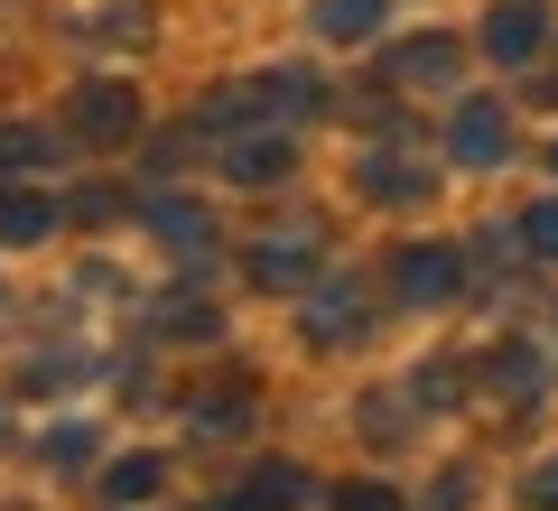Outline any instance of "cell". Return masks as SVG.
I'll return each mask as SVG.
<instances>
[{
  "label": "cell",
  "instance_id": "cell-6",
  "mask_svg": "<svg viewBox=\"0 0 558 511\" xmlns=\"http://www.w3.org/2000/svg\"><path fill=\"white\" fill-rule=\"evenodd\" d=\"M373 20H381V0H317V28H326V38H363Z\"/></svg>",
  "mask_w": 558,
  "mask_h": 511
},
{
  "label": "cell",
  "instance_id": "cell-7",
  "mask_svg": "<svg viewBox=\"0 0 558 511\" xmlns=\"http://www.w3.org/2000/svg\"><path fill=\"white\" fill-rule=\"evenodd\" d=\"M223 168H233L242 186H260V178H279V168H289V149H279V139H242V149L223 158Z\"/></svg>",
  "mask_w": 558,
  "mask_h": 511
},
{
  "label": "cell",
  "instance_id": "cell-1",
  "mask_svg": "<svg viewBox=\"0 0 558 511\" xmlns=\"http://www.w3.org/2000/svg\"><path fill=\"white\" fill-rule=\"evenodd\" d=\"M391 289L410 297V307H438V297H457V252H438V242H410V252L391 260Z\"/></svg>",
  "mask_w": 558,
  "mask_h": 511
},
{
  "label": "cell",
  "instance_id": "cell-15",
  "mask_svg": "<svg viewBox=\"0 0 558 511\" xmlns=\"http://www.w3.org/2000/svg\"><path fill=\"white\" fill-rule=\"evenodd\" d=\"M336 511H400V502H391L381 484H344V492H336Z\"/></svg>",
  "mask_w": 558,
  "mask_h": 511
},
{
  "label": "cell",
  "instance_id": "cell-13",
  "mask_svg": "<svg viewBox=\"0 0 558 511\" xmlns=\"http://www.w3.org/2000/svg\"><path fill=\"white\" fill-rule=\"evenodd\" d=\"M0 158H10V168H47L57 139H47V131H10V139H0Z\"/></svg>",
  "mask_w": 558,
  "mask_h": 511
},
{
  "label": "cell",
  "instance_id": "cell-11",
  "mask_svg": "<svg viewBox=\"0 0 558 511\" xmlns=\"http://www.w3.org/2000/svg\"><path fill=\"white\" fill-rule=\"evenodd\" d=\"M149 492H159V465H149V455L112 465V502H149Z\"/></svg>",
  "mask_w": 558,
  "mask_h": 511
},
{
  "label": "cell",
  "instance_id": "cell-4",
  "mask_svg": "<svg viewBox=\"0 0 558 511\" xmlns=\"http://www.w3.org/2000/svg\"><path fill=\"white\" fill-rule=\"evenodd\" d=\"M75 131L84 139H121L131 131V94H121V84H84L75 94Z\"/></svg>",
  "mask_w": 558,
  "mask_h": 511
},
{
  "label": "cell",
  "instance_id": "cell-5",
  "mask_svg": "<svg viewBox=\"0 0 558 511\" xmlns=\"http://www.w3.org/2000/svg\"><path fill=\"white\" fill-rule=\"evenodd\" d=\"M391 75L400 84H447V75H457V38H410L391 57Z\"/></svg>",
  "mask_w": 558,
  "mask_h": 511
},
{
  "label": "cell",
  "instance_id": "cell-8",
  "mask_svg": "<svg viewBox=\"0 0 558 511\" xmlns=\"http://www.w3.org/2000/svg\"><path fill=\"white\" fill-rule=\"evenodd\" d=\"M363 186H373V196H428V178H418V168H391V158H373V168H363Z\"/></svg>",
  "mask_w": 558,
  "mask_h": 511
},
{
  "label": "cell",
  "instance_id": "cell-14",
  "mask_svg": "<svg viewBox=\"0 0 558 511\" xmlns=\"http://www.w3.org/2000/svg\"><path fill=\"white\" fill-rule=\"evenodd\" d=\"M521 242H531L539 260H558V205H531V215H521Z\"/></svg>",
  "mask_w": 558,
  "mask_h": 511
},
{
  "label": "cell",
  "instance_id": "cell-10",
  "mask_svg": "<svg viewBox=\"0 0 558 511\" xmlns=\"http://www.w3.org/2000/svg\"><path fill=\"white\" fill-rule=\"evenodd\" d=\"M494 381H502V391H539V354H531V344H502V354H494Z\"/></svg>",
  "mask_w": 558,
  "mask_h": 511
},
{
  "label": "cell",
  "instance_id": "cell-16",
  "mask_svg": "<svg viewBox=\"0 0 558 511\" xmlns=\"http://www.w3.org/2000/svg\"><path fill=\"white\" fill-rule=\"evenodd\" d=\"M531 502H539V511H558V455H549V465L531 474Z\"/></svg>",
  "mask_w": 558,
  "mask_h": 511
},
{
  "label": "cell",
  "instance_id": "cell-12",
  "mask_svg": "<svg viewBox=\"0 0 558 511\" xmlns=\"http://www.w3.org/2000/svg\"><path fill=\"white\" fill-rule=\"evenodd\" d=\"M307 270V242H270V252H252V279H299Z\"/></svg>",
  "mask_w": 558,
  "mask_h": 511
},
{
  "label": "cell",
  "instance_id": "cell-3",
  "mask_svg": "<svg viewBox=\"0 0 558 511\" xmlns=\"http://www.w3.org/2000/svg\"><path fill=\"white\" fill-rule=\"evenodd\" d=\"M447 139H457V158H465V168H494V158H512V149H502L512 131H502V112H494V102H465Z\"/></svg>",
  "mask_w": 558,
  "mask_h": 511
},
{
  "label": "cell",
  "instance_id": "cell-9",
  "mask_svg": "<svg viewBox=\"0 0 558 511\" xmlns=\"http://www.w3.org/2000/svg\"><path fill=\"white\" fill-rule=\"evenodd\" d=\"M47 223H57V215H47L38 196H10V205H0V233H10V242H38Z\"/></svg>",
  "mask_w": 558,
  "mask_h": 511
},
{
  "label": "cell",
  "instance_id": "cell-2",
  "mask_svg": "<svg viewBox=\"0 0 558 511\" xmlns=\"http://www.w3.org/2000/svg\"><path fill=\"white\" fill-rule=\"evenodd\" d=\"M539 38H549V10H539V0H512V10H494V28H484V47H494L502 65H521Z\"/></svg>",
  "mask_w": 558,
  "mask_h": 511
}]
</instances>
